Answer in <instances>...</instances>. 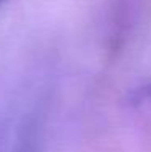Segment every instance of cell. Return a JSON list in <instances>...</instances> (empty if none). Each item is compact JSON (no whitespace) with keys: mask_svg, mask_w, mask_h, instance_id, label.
I'll return each mask as SVG.
<instances>
[{"mask_svg":"<svg viewBox=\"0 0 151 152\" xmlns=\"http://www.w3.org/2000/svg\"><path fill=\"white\" fill-rule=\"evenodd\" d=\"M5 2H7V0H0V7H2L3 3H5Z\"/></svg>","mask_w":151,"mask_h":152,"instance_id":"1","label":"cell"}]
</instances>
